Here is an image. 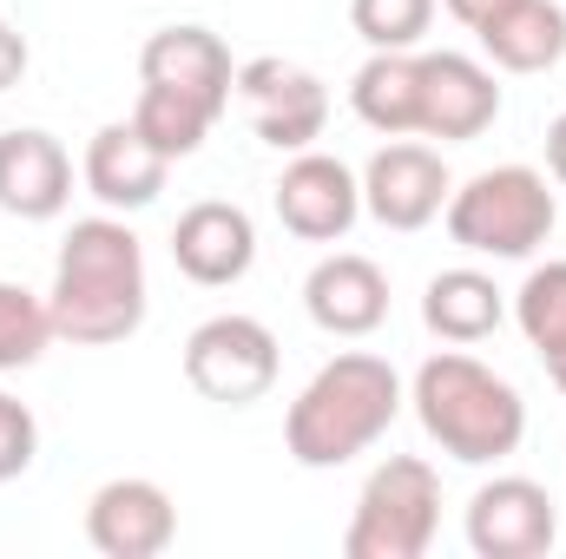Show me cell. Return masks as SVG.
I'll return each instance as SVG.
<instances>
[{"label": "cell", "mask_w": 566, "mask_h": 559, "mask_svg": "<svg viewBox=\"0 0 566 559\" xmlns=\"http://www.w3.org/2000/svg\"><path fill=\"white\" fill-rule=\"evenodd\" d=\"M46 309H53V336L73 342V349H113V342L139 336L145 309H151L145 244L119 211L80 218L66 231L60 264H53V289H46Z\"/></svg>", "instance_id": "1"}, {"label": "cell", "mask_w": 566, "mask_h": 559, "mask_svg": "<svg viewBox=\"0 0 566 559\" xmlns=\"http://www.w3.org/2000/svg\"><path fill=\"white\" fill-rule=\"evenodd\" d=\"M402 415V376L369 356V349H349L336 362H323L303 395L290 402L283 415V447L296 467L323 474V467H343L356 454H369Z\"/></svg>", "instance_id": "2"}, {"label": "cell", "mask_w": 566, "mask_h": 559, "mask_svg": "<svg viewBox=\"0 0 566 559\" xmlns=\"http://www.w3.org/2000/svg\"><path fill=\"white\" fill-rule=\"evenodd\" d=\"M416 421L422 434L461 467H494L507 454H521L527 441V402L507 376H494L488 362L461 356V349H441L416 369Z\"/></svg>", "instance_id": "3"}, {"label": "cell", "mask_w": 566, "mask_h": 559, "mask_svg": "<svg viewBox=\"0 0 566 559\" xmlns=\"http://www.w3.org/2000/svg\"><path fill=\"white\" fill-rule=\"evenodd\" d=\"M441 224H448V244H461L468 257L514 264V257H534L554 238L560 198H554L547 171H534V165H494V171H474L468 184L448 191Z\"/></svg>", "instance_id": "4"}, {"label": "cell", "mask_w": 566, "mask_h": 559, "mask_svg": "<svg viewBox=\"0 0 566 559\" xmlns=\"http://www.w3.org/2000/svg\"><path fill=\"white\" fill-rule=\"evenodd\" d=\"M441 534V474L422 454H389L349 514L343 553L349 559H422Z\"/></svg>", "instance_id": "5"}, {"label": "cell", "mask_w": 566, "mask_h": 559, "mask_svg": "<svg viewBox=\"0 0 566 559\" xmlns=\"http://www.w3.org/2000/svg\"><path fill=\"white\" fill-rule=\"evenodd\" d=\"M283 349L271 336V323L244 316V309H224V316H205L191 336H185V382L218 402V409H251L277 389Z\"/></svg>", "instance_id": "6"}, {"label": "cell", "mask_w": 566, "mask_h": 559, "mask_svg": "<svg viewBox=\"0 0 566 559\" xmlns=\"http://www.w3.org/2000/svg\"><path fill=\"white\" fill-rule=\"evenodd\" d=\"M231 99L244 106L251 133L271 145V151H310V145L323 139V126H329V86L310 66L277 60V53L244 60Z\"/></svg>", "instance_id": "7"}, {"label": "cell", "mask_w": 566, "mask_h": 559, "mask_svg": "<svg viewBox=\"0 0 566 559\" xmlns=\"http://www.w3.org/2000/svg\"><path fill=\"white\" fill-rule=\"evenodd\" d=\"M271 204H277V224L303 244H343L363 218V178L329 158V151H290L283 178L271 184Z\"/></svg>", "instance_id": "8"}, {"label": "cell", "mask_w": 566, "mask_h": 559, "mask_svg": "<svg viewBox=\"0 0 566 559\" xmlns=\"http://www.w3.org/2000/svg\"><path fill=\"white\" fill-rule=\"evenodd\" d=\"M422 93H416V133L441 145L481 139L501 119V80L494 66H481L474 53H416Z\"/></svg>", "instance_id": "9"}, {"label": "cell", "mask_w": 566, "mask_h": 559, "mask_svg": "<svg viewBox=\"0 0 566 559\" xmlns=\"http://www.w3.org/2000/svg\"><path fill=\"white\" fill-rule=\"evenodd\" d=\"M560 540V507L527 474H494L468 500V547L481 559H541Z\"/></svg>", "instance_id": "10"}, {"label": "cell", "mask_w": 566, "mask_h": 559, "mask_svg": "<svg viewBox=\"0 0 566 559\" xmlns=\"http://www.w3.org/2000/svg\"><path fill=\"white\" fill-rule=\"evenodd\" d=\"M454 178L441 165L434 145H416V139H389L369 165H363V211L382 224V231H422L441 218Z\"/></svg>", "instance_id": "11"}, {"label": "cell", "mask_w": 566, "mask_h": 559, "mask_svg": "<svg viewBox=\"0 0 566 559\" xmlns=\"http://www.w3.org/2000/svg\"><path fill=\"white\" fill-rule=\"evenodd\" d=\"M171 264H178V277H191L198 289L244 283L251 264H258V224H251V211L231 204V198H198L171 224Z\"/></svg>", "instance_id": "12"}, {"label": "cell", "mask_w": 566, "mask_h": 559, "mask_svg": "<svg viewBox=\"0 0 566 559\" xmlns=\"http://www.w3.org/2000/svg\"><path fill=\"white\" fill-rule=\"evenodd\" d=\"M86 540L106 559H158L178 540V507L158 481L119 474L86 500Z\"/></svg>", "instance_id": "13"}, {"label": "cell", "mask_w": 566, "mask_h": 559, "mask_svg": "<svg viewBox=\"0 0 566 559\" xmlns=\"http://www.w3.org/2000/svg\"><path fill=\"white\" fill-rule=\"evenodd\" d=\"M139 80L198 99L211 119H224V113H231V93H238L231 46H224L211 27H158L139 46Z\"/></svg>", "instance_id": "14"}, {"label": "cell", "mask_w": 566, "mask_h": 559, "mask_svg": "<svg viewBox=\"0 0 566 559\" xmlns=\"http://www.w3.org/2000/svg\"><path fill=\"white\" fill-rule=\"evenodd\" d=\"M303 309L323 336L363 342L389 323V271L363 251H329L310 277H303Z\"/></svg>", "instance_id": "15"}, {"label": "cell", "mask_w": 566, "mask_h": 559, "mask_svg": "<svg viewBox=\"0 0 566 559\" xmlns=\"http://www.w3.org/2000/svg\"><path fill=\"white\" fill-rule=\"evenodd\" d=\"M73 204V158L40 126L0 133V211L20 224H46Z\"/></svg>", "instance_id": "16"}, {"label": "cell", "mask_w": 566, "mask_h": 559, "mask_svg": "<svg viewBox=\"0 0 566 559\" xmlns=\"http://www.w3.org/2000/svg\"><path fill=\"white\" fill-rule=\"evenodd\" d=\"M165 171H171V158L145 139L133 119L99 126V133L86 139V158H80L86 191H93L106 211H119V218H126V211H145V204H158Z\"/></svg>", "instance_id": "17"}, {"label": "cell", "mask_w": 566, "mask_h": 559, "mask_svg": "<svg viewBox=\"0 0 566 559\" xmlns=\"http://www.w3.org/2000/svg\"><path fill=\"white\" fill-rule=\"evenodd\" d=\"M488 66L501 73H547L566 60V7L560 0H514L494 20L474 27Z\"/></svg>", "instance_id": "18"}, {"label": "cell", "mask_w": 566, "mask_h": 559, "mask_svg": "<svg viewBox=\"0 0 566 559\" xmlns=\"http://www.w3.org/2000/svg\"><path fill=\"white\" fill-rule=\"evenodd\" d=\"M422 323L441 342H488L501 323H507V296L501 283L474 264H454V271H434L422 289Z\"/></svg>", "instance_id": "19"}, {"label": "cell", "mask_w": 566, "mask_h": 559, "mask_svg": "<svg viewBox=\"0 0 566 559\" xmlns=\"http://www.w3.org/2000/svg\"><path fill=\"white\" fill-rule=\"evenodd\" d=\"M416 93H422V73H416V53H369L349 80V106L369 133L382 139H409L416 133Z\"/></svg>", "instance_id": "20"}, {"label": "cell", "mask_w": 566, "mask_h": 559, "mask_svg": "<svg viewBox=\"0 0 566 559\" xmlns=\"http://www.w3.org/2000/svg\"><path fill=\"white\" fill-rule=\"evenodd\" d=\"M514 323H521V336L534 342V356L547 362L554 389L566 395V257L527 271V283L514 289Z\"/></svg>", "instance_id": "21"}, {"label": "cell", "mask_w": 566, "mask_h": 559, "mask_svg": "<svg viewBox=\"0 0 566 559\" xmlns=\"http://www.w3.org/2000/svg\"><path fill=\"white\" fill-rule=\"evenodd\" d=\"M133 126H139L145 139L165 151V158H191V151L205 145V133H211L218 119H211L198 99L171 93V86H145L139 106H133Z\"/></svg>", "instance_id": "22"}, {"label": "cell", "mask_w": 566, "mask_h": 559, "mask_svg": "<svg viewBox=\"0 0 566 559\" xmlns=\"http://www.w3.org/2000/svg\"><path fill=\"white\" fill-rule=\"evenodd\" d=\"M53 342V309L46 296H33L27 283H7L0 277V376L13 369H33Z\"/></svg>", "instance_id": "23"}, {"label": "cell", "mask_w": 566, "mask_h": 559, "mask_svg": "<svg viewBox=\"0 0 566 559\" xmlns=\"http://www.w3.org/2000/svg\"><path fill=\"white\" fill-rule=\"evenodd\" d=\"M349 27L369 53H416L434 27V0H349Z\"/></svg>", "instance_id": "24"}, {"label": "cell", "mask_w": 566, "mask_h": 559, "mask_svg": "<svg viewBox=\"0 0 566 559\" xmlns=\"http://www.w3.org/2000/svg\"><path fill=\"white\" fill-rule=\"evenodd\" d=\"M33 454H40V421H33V409L13 402V395H0V481H20L33 467Z\"/></svg>", "instance_id": "25"}, {"label": "cell", "mask_w": 566, "mask_h": 559, "mask_svg": "<svg viewBox=\"0 0 566 559\" xmlns=\"http://www.w3.org/2000/svg\"><path fill=\"white\" fill-rule=\"evenodd\" d=\"M27 60H33V53H27V33L0 13V93H13V86L27 80Z\"/></svg>", "instance_id": "26"}, {"label": "cell", "mask_w": 566, "mask_h": 559, "mask_svg": "<svg viewBox=\"0 0 566 559\" xmlns=\"http://www.w3.org/2000/svg\"><path fill=\"white\" fill-rule=\"evenodd\" d=\"M441 7H448V13H454L468 33H474L481 20H494V13H501V7H514V0H441Z\"/></svg>", "instance_id": "27"}, {"label": "cell", "mask_w": 566, "mask_h": 559, "mask_svg": "<svg viewBox=\"0 0 566 559\" xmlns=\"http://www.w3.org/2000/svg\"><path fill=\"white\" fill-rule=\"evenodd\" d=\"M547 178H554V184L566 191V113L554 119V126H547Z\"/></svg>", "instance_id": "28"}]
</instances>
